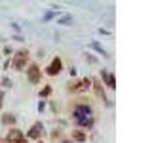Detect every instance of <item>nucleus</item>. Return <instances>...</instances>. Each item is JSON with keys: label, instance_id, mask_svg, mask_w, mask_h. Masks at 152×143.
Listing matches in <instances>:
<instances>
[{"label": "nucleus", "instance_id": "nucleus-6", "mask_svg": "<svg viewBox=\"0 0 152 143\" xmlns=\"http://www.w3.org/2000/svg\"><path fill=\"white\" fill-rule=\"evenodd\" d=\"M101 78L103 82L108 86V88H116V78H114L112 73H107V71H101Z\"/></svg>", "mask_w": 152, "mask_h": 143}, {"label": "nucleus", "instance_id": "nucleus-9", "mask_svg": "<svg viewBox=\"0 0 152 143\" xmlns=\"http://www.w3.org/2000/svg\"><path fill=\"white\" fill-rule=\"evenodd\" d=\"M59 23H61V25H72L74 19H72V15H69V13H66V15H61L59 17Z\"/></svg>", "mask_w": 152, "mask_h": 143}, {"label": "nucleus", "instance_id": "nucleus-14", "mask_svg": "<svg viewBox=\"0 0 152 143\" xmlns=\"http://www.w3.org/2000/svg\"><path fill=\"white\" fill-rule=\"evenodd\" d=\"M2 84H4V86H12V82H10V78H4V80H2Z\"/></svg>", "mask_w": 152, "mask_h": 143}, {"label": "nucleus", "instance_id": "nucleus-5", "mask_svg": "<svg viewBox=\"0 0 152 143\" xmlns=\"http://www.w3.org/2000/svg\"><path fill=\"white\" fill-rule=\"evenodd\" d=\"M28 80H31V84L40 82V69H38L36 63H31V69H28Z\"/></svg>", "mask_w": 152, "mask_h": 143}, {"label": "nucleus", "instance_id": "nucleus-1", "mask_svg": "<svg viewBox=\"0 0 152 143\" xmlns=\"http://www.w3.org/2000/svg\"><path fill=\"white\" fill-rule=\"evenodd\" d=\"M74 120L76 124H80V126H84V128H91L93 126V111H91V107L89 105H86V103H80V105H76L74 107Z\"/></svg>", "mask_w": 152, "mask_h": 143}, {"label": "nucleus", "instance_id": "nucleus-15", "mask_svg": "<svg viewBox=\"0 0 152 143\" xmlns=\"http://www.w3.org/2000/svg\"><path fill=\"white\" fill-rule=\"evenodd\" d=\"M0 107H2V94H0Z\"/></svg>", "mask_w": 152, "mask_h": 143}, {"label": "nucleus", "instance_id": "nucleus-8", "mask_svg": "<svg viewBox=\"0 0 152 143\" xmlns=\"http://www.w3.org/2000/svg\"><path fill=\"white\" fill-rule=\"evenodd\" d=\"M91 84H93V90H95V94L99 95V97L103 99V101H107V95H104V90H103V84L99 82L97 78H91Z\"/></svg>", "mask_w": 152, "mask_h": 143}, {"label": "nucleus", "instance_id": "nucleus-7", "mask_svg": "<svg viewBox=\"0 0 152 143\" xmlns=\"http://www.w3.org/2000/svg\"><path fill=\"white\" fill-rule=\"evenodd\" d=\"M40 136H42V124L40 122H34L31 126V130H28V137H31V139H38Z\"/></svg>", "mask_w": 152, "mask_h": 143}, {"label": "nucleus", "instance_id": "nucleus-12", "mask_svg": "<svg viewBox=\"0 0 152 143\" xmlns=\"http://www.w3.org/2000/svg\"><path fill=\"white\" fill-rule=\"evenodd\" d=\"M50 94H51V86H46V88L40 90V97H48Z\"/></svg>", "mask_w": 152, "mask_h": 143}, {"label": "nucleus", "instance_id": "nucleus-2", "mask_svg": "<svg viewBox=\"0 0 152 143\" xmlns=\"http://www.w3.org/2000/svg\"><path fill=\"white\" fill-rule=\"evenodd\" d=\"M28 63V52L27 50H19L13 55V69L15 71H23Z\"/></svg>", "mask_w": 152, "mask_h": 143}, {"label": "nucleus", "instance_id": "nucleus-13", "mask_svg": "<svg viewBox=\"0 0 152 143\" xmlns=\"http://www.w3.org/2000/svg\"><path fill=\"white\" fill-rule=\"evenodd\" d=\"M91 48H95V50H97V52H99V54H101V55H104V57H107V55H108V54H107V52H104V50H103V48H101V46H99V44H97V42H93V44H91Z\"/></svg>", "mask_w": 152, "mask_h": 143}, {"label": "nucleus", "instance_id": "nucleus-4", "mask_svg": "<svg viewBox=\"0 0 152 143\" xmlns=\"http://www.w3.org/2000/svg\"><path fill=\"white\" fill-rule=\"evenodd\" d=\"M61 69H63V61H61V57H53V61H51L50 67L46 69V73L51 74V76H55V74L61 73Z\"/></svg>", "mask_w": 152, "mask_h": 143}, {"label": "nucleus", "instance_id": "nucleus-16", "mask_svg": "<svg viewBox=\"0 0 152 143\" xmlns=\"http://www.w3.org/2000/svg\"><path fill=\"white\" fill-rule=\"evenodd\" d=\"M38 143H42V141H38Z\"/></svg>", "mask_w": 152, "mask_h": 143}, {"label": "nucleus", "instance_id": "nucleus-3", "mask_svg": "<svg viewBox=\"0 0 152 143\" xmlns=\"http://www.w3.org/2000/svg\"><path fill=\"white\" fill-rule=\"evenodd\" d=\"M6 141H10V143H27V139L23 137L21 130H17V128H12V130L8 132Z\"/></svg>", "mask_w": 152, "mask_h": 143}, {"label": "nucleus", "instance_id": "nucleus-10", "mask_svg": "<svg viewBox=\"0 0 152 143\" xmlns=\"http://www.w3.org/2000/svg\"><path fill=\"white\" fill-rule=\"evenodd\" d=\"M2 122L4 124H15V114H4Z\"/></svg>", "mask_w": 152, "mask_h": 143}, {"label": "nucleus", "instance_id": "nucleus-11", "mask_svg": "<svg viewBox=\"0 0 152 143\" xmlns=\"http://www.w3.org/2000/svg\"><path fill=\"white\" fill-rule=\"evenodd\" d=\"M72 137H74L76 141H86V133H84V132H80V130H76V132L72 133Z\"/></svg>", "mask_w": 152, "mask_h": 143}]
</instances>
